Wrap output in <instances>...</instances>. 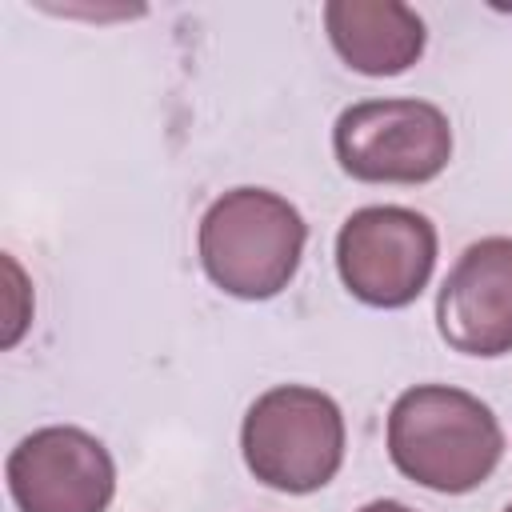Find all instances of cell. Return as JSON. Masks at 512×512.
I'll return each instance as SVG.
<instances>
[{"mask_svg":"<svg viewBox=\"0 0 512 512\" xmlns=\"http://www.w3.org/2000/svg\"><path fill=\"white\" fill-rule=\"evenodd\" d=\"M436 268V228L404 204L356 208L336 232V272L344 288L372 308L412 304Z\"/></svg>","mask_w":512,"mask_h":512,"instance_id":"5","label":"cell"},{"mask_svg":"<svg viewBox=\"0 0 512 512\" xmlns=\"http://www.w3.org/2000/svg\"><path fill=\"white\" fill-rule=\"evenodd\" d=\"M324 28L336 56L364 76H400L424 56V20L400 0H328Z\"/></svg>","mask_w":512,"mask_h":512,"instance_id":"8","label":"cell"},{"mask_svg":"<svg viewBox=\"0 0 512 512\" xmlns=\"http://www.w3.org/2000/svg\"><path fill=\"white\" fill-rule=\"evenodd\" d=\"M332 152L352 180L424 184L436 180L452 160V124L428 100H360L336 116Z\"/></svg>","mask_w":512,"mask_h":512,"instance_id":"4","label":"cell"},{"mask_svg":"<svg viewBox=\"0 0 512 512\" xmlns=\"http://www.w3.org/2000/svg\"><path fill=\"white\" fill-rule=\"evenodd\" d=\"M344 412L308 384H276L260 392L240 424V452L248 472L288 496L324 488L344 464Z\"/></svg>","mask_w":512,"mask_h":512,"instance_id":"3","label":"cell"},{"mask_svg":"<svg viewBox=\"0 0 512 512\" xmlns=\"http://www.w3.org/2000/svg\"><path fill=\"white\" fill-rule=\"evenodd\" d=\"M308 224L292 200L268 188H232L200 216V264L208 280L236 300L284 292L300 268Z\"/></svg>","mask_w":512,"mask_h":512,"instance_id":"2","label":"cell"},{"mask_svg":"<svg viewBox=\"0 0 512 512\" xmlns=\"http://www.w3.org/2000/svg\"><path fill=\"white\" fill-rule=\"evenodd\" d=\"M20 512H108L116 496L112 452L76 424H48L24 436L4 464Z\"/></svg>","mask_w":512,"mask_h":512,"instance_id":"6","label":"cell"},{"mask_svg":"<svg viewBox=\"0 0 512 512\" xmlns=\"http://www.w3.org/2000/svg\"><path fill=\"white\" fill-rule=\"evenodd\" d=\"M504 512H512V504H508V508H504Z\"/></svg>","mask_w":512,"mask_h":512,"instance_id":"10","label":"cell"},{"mask_svg":"<svg viewBox=\"0 0 512 512\" xmlns=\"http://www.w3.org/2000/svg\"><path fill=\"white\" fill-rule=\"evenodd\" d=\"M436 328L464 356L512 352V236H484L460 252L436 292Z\"/></svg>","mask_w":512,"mask_h":512,"instance_id":"7","label":"cell"},{"mask_svg":"<svg viewBox=\"0 0 512 512\" xmlns=\"http://www.w3.org/2000/svg\"><path fill=\"white\" fill-rule=\"evenodd\" d=\"M360 512H412V508L400 504V500H372V504H364Z\"/></svg>","mask_w":512,"mask_h":512,"instance_id":"9","label":"cell"},{"mask_svg":"<svg viewBox=\"0 0 512 512\" xmlns=\"http://www.w3.org/2000/svg\"><path fill=\"white\" fill-rule=\"evenodd\" d=\"M388 456L412 484L464 496L496 472L504 432L480 396L452 384H416L388 412Z\"/></svg>","mask_w":512,"mask_h":512,"instance_id":"1","label":"cell"}]
</instances>
